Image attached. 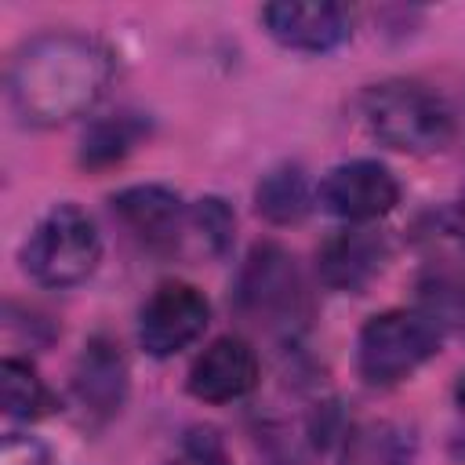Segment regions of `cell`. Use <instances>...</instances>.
I'll return each instance as SVG.
<instances>
[{"instance_id":"cell-12","label":"cell","mask_w":465,"mask_h":465,"mask_svg":"<svg viewBox=\"0 0 465 465\" xmlns=\"http://www.w3.org/2000/svg\"><path fill=\"white\" fill-rule=\"evenodd\" d=\"M389 247L385 236L374 229H338L327 236L316 251V272L323 287L341 294H360L381 269H385Z\"/></svg>"},{"instance_id":"cell-2","label":"cell","mask_w":465,"mask_h":465,"mask_svg":"<svg viewBox=\"0 0 465 465\" xmlns=\"http://www.w3.org/2000/svg\"><path fill=\"white\" fill-rule=\"evenodd\" d=\"M360 113L367 131L396 153L429 156L447 149L454 138V113L447 98L418 80H381L367 87Z\"/></svg>"},{"instance_id":"cell-13","label":"cell","mask_w":465,"mask_h":465,"mask_svg":"<svg viewBox=\"0 0 465 465\" xmlns=\"http://www.w3.org/2000/svg\"><path fill=\"white\" fill-rule=\"evenodd\" d=\"M414 461V432L403 421L374 418L356 425L345 443L338 465H411Z\"/></svg>"},{"instance_id":"cell-6","label":"cell","mask_w":465,"mask_h":465,"mask_svg":"<svg viewBox=\"0 0 465 465\" xmlns=\"http://www.w3.org/2000/svg\"><path fill=\"white\" fill-rule=\"evenodd\" d=\"M211 323V302L185 280L160 283L138 312V341L149 356L167 360L189 349Z\"/></svg>"},{"instance_id":"cell-10","label":"cell","mask_w":465,"mask_h":465,"mask_svg":"<svg viewBox=\"0 0 465 465\" xmlns=\"http://www.w3.org/2000/svg\"><path fill=\"white\" fill-rule=\"evenodd\" d=\"M113 214L131 229L138 243L149 251L171 254L182 243V232L189 225V207L185 200L167 189V185H131L113 196Z\"/></svg>"},{"instance_id":"cell-16","label":"cell","mask_w":465,"mask_h":465,"mask_svg":"<svg viewBox=\"0 0 465 465\" xmlns=\"http://www.w3.org/2000/svg\"><path fill=\"white\" fill-rule=\"evenodd\" d=\"M418 309L440 327L465 338V265H436L418 280Z\"/></svg>"},{"instance_id":"cell-11","label":"cell","mask_w":465,"mask_h":465,"mask_svg":"<svg viewBox=\"0 0 465 465\" xmlns=\"http://www.w3.org/2000/svg\"><path fill=\"white\" fill-rule=\"evenodd\" d=\"M258 352L251 341L225 334L214 338L189 367V392L203 403H232L258 385Z\"/></svg>"},{"instance_id":"cell-5","label":"cell","mask_w":465,"mask_h":465,"mask_svg":"<svg viewBox=\"0 0 465 465\" xmlns=\"http://www.w3.org/2000/svg\"><path fill=\"white\" fill-rule=\"evenodd\" d=\"M443 331L421 309H385L360 327L356 371L367 385H396L440 352Z\"/></svg>"},{"instance_id":"cell-7","label":"cell","mask_w":465,"mask_h":465,"mask_svg":"<svg viewBox=\"0 0 465 465\" xmlns=\"http://www.w3.org/2000/svg\"><path fill=\"white\" fill-rule=\"evenodd\" d=\"M400 185L392 171L378 160H349L323 174L320 203L345 222H371L396 207Z\"/></svg>"},{"instance_id":"cell-22","label":"cell","mask_w":465,"mask_h":465,"mask_svg":"<svg viewBox=\"0 0 465 465\" xmlns=\"http://www.w3.org/2000/svg\"><path fill=\"white\" fill-rule=\"evenodd\" d=\"M454 403H458V411L465 414V374H461L458 385H454Z\"/></svg>"},{"instance_id":"cell-14","label":"cell","mask_w":465,"mask_h":465,"mask_svg":"<svg viewBox=\"0 0 465 465\" xmlns=\"http://www.w3.org/2000/svg\"><path fill=\"white\" fill-rule=\"evenodd\" d=\"M254 207L265 222L272 225H291L302 222L312 207V193H309V178L298 163H276L262 174L258 189H254Z\"/></svg>"},{"instance_id":"cell-19","label":"cell","mask_w":465,"mask_h":465,"mask_svg":"<svg viewBox=\"0 0 465 465\" xmlns=\"http://www.w3.org/2000/svg\"><path fill=\"white\" fill-rule=\"evenodd\" d=\"M163 465H229V454L214 429H193L174 450V458Z\"/></svg>"},{"instance_id":"cell-20","label":"cell","mask_w":465,"mask_h":465,"mask_svg":"<svg viewBox=\"0 0 465 465\" xmlns=\"http://www.w3.org/2000/svg\"><path fill=\"white\" fill-rule=\"evenodd\" d=\"M0 465H51V454L36 436L7 432L0 447Z\"/></svg>"},{"instance_id":"cell-17","label":"cell","mask_w":465,"mask_h":465,"mask_svg":"<svg viewBox=\"0 0 465 465\" xmlns=\"http://www.w3.org/2000/svg\"><path fill=\"white\" fill-rule=\"evenodd\" d=\"M0 389H4V411L11 418H22V421H33V418H44L51 414L54 400L44 385V378L33 371V363L25 360H15V356H4L0 363Z\"/></svg>"},{"instance_id":"cell-18","label":"cell","mask_w":465,"mask_h":465,"mask_svg":"<svg viewBox=\"0 0 465 465\" xmlns=\"http://www.w3.org/2000/svg\"><path fill=\"white\" fill-rule=\"evenodd\" d=\"M189 225L196 229L200 243L207 254L214 258H225L232 251V240H236V214L229 211L225 200L218 196H203L189 207Z\"/></svg>"},{"instance_id":"cell-3","label":"cell","mask_w":465,"mask_h":465,"mask_svg":"<svg viewBox=\"0 0 465 465\" xmlns=\"http://www.w3.org/2000/svg\"><path fill=\"white\" fill-rule=\"evenodd\" d=\"M232 309L240 312V320L269 334L291 338L309 320V294L294 254H287L272 240L254 243L236 272Z\"/></svg>"},{"instance_id":"cell-9","label":"cell","mask_w":465,"mask_h":465,"mask_svg":"<svg viewBox=\"0 0 465 465\" xmlns=\"http://www.w3.org/2000/svg\"><path fill=\"white\" fill-rule=\"evenodd\" d=\"M127 400V360L120 345L105 334H94L73 367V403L80 407L84 421L105 425L120 414Z\"/></svg>"},{"instance_id":"cell-1","label":"cell","mask_w":465,"mask_h":465,"mask_svg":"<svg viewBox=\"0 0 465 465\" xmlns=\"http://www.w3.org/2000/svg\"><path fill=\"white\" fill-rule=\"evenodd\" d=\"M113 51L84 33H40L7 65V102L29 127H58L98 105L113 84Z\"/></svg>"},{"instance_id":"cell-4","label":"cell","mask_w":465,"mask_h":465,"mask_svg":"<svg viewBox=\"0 0 465 465\" xmlns=\"http://www.w3.org/2000/svg\"><path fill=\"white\" fill-rule=\"evenodd\" d=\"M102 262V236L91 214L76 203H54L22 247V269L40 287H76Z\"/></svg>"},{"instance_id":"cell-15","label":"cell","mask_w":465,"mask_h":465,"mask_svg":"<svg viewBox=\"0 0 465 465\" xmlns=\"http://www.w3.org/2000/svg\"><path fill=\"white\" fill-rule=\"evenodd\" d=\"M149 134V120L142 113H109L102 120H94L84 134L80 145V163L84 167H113L120 163L142 138Z\"/></svg>"},{"instance_id":"cell-21","label":"cell","mask_w":465,"mask_h":465,"mask_svg":"<svg viewBox=\"0 0 465 465\" xmlns=\"http://www.w3.org/2000/svg\"><path fill=\"white\" fill-rule=\"evenodd\" d=\"M440 229H443L447 240H454L458 247H465V196L440 211Z\"/></svg>"},{"instance_id":"cell-8","label":"cell","mask_w":465,"mask_h":465,"mask_svg":"<svg viewBox=\"0 0 465 465\" xmlns=\"http://www.w3.org/2000/svg\"><path fill=\"white\" fill-rule=\"evenodd\" d=\"M262 22L276 44H283L291 51H309V54L334 51L352 36V11L345 4H331V0L269 4V7H262Z\"/></svg>"}]
</instances>
